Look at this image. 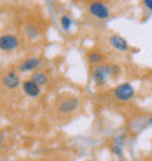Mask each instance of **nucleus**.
I'll list each match as a JSON object with an SVG mask.
<instances>
[{
	"label": "nucleus",
	"instance_id": "0eeeda50",
	"mask_svg": "<svg viewBox=\"0 0 152 161\" xmlns=\"http://www.w3.org/2000/svg\"><path fill=\"white\" fill-rule=\"evenodd\" d=\"M22 91H24V94H25L26 97L37 98L41 94V86L37 82H34L32 79H25L22 82Z\"/></svg>",
	"mask_w": 152,
	"mask_h": 161
},
{
	"label": "nucleus",
	"instance_id": "f8f14e48",
	"mask_svg": "<svg viewBox=\"0 0 152 161\" xmlns=\"http://www.w3.org/2000/svg\"><path fill=\"white\" fill-rule=\"evenodd\" d=\"M25 35L30 40H35L40 37V30H38L35 25H32V24H28V25L25 26Z\"/></svg>",
	"mask_w": 152,
	"mask_h": 161
},
{
	"label": "nucleus",
	"instance_id": "f3484780",
	"mask_svg": "<svg viewBox=\"0 0 152 161\" xmlns=\"http://www.w3.org/2000/svg\"><path fill=\"white\" fill-rule=\"evenodd\" d=\"M148 123H149V125H152V116H151V117H149V120H148Z\"/></svg>",
	"mask_w": 152,
	"mask_h": 161
},
{
	"label": "nucleus",
	"instance_id": "dca6fc26",
	"mask_svg": "<svg viewBox=\"0 0 152 161\" xmlns=\"http://www.w3.org/2000/svg\"><path fill=\"white\" fill-rule=\"evenodd\" d=\"M142 4L148 12H152V0H142Z\"/></svg>",
	"mask_w": 152,
	"mask_h": 161
},
{
	"label": "nucleus",
	"instance_id": "1a4fd4ad",
	"mask_svg": "<svg viewBox=\"0 0 152 161\" xmlns=\"http://www.w3.org/2000/svg\"><path fill=\"white\" fill-rule=\"evenodd\" d=\"M108 44L117 51H127L129 50V42H127V40L123 38L122 35H118V34L110 35V37H108Z\"/></svg>",
	"mask_w": 152,
	"mask_h": 161
},
{
	"label": "nucleus",
	"instance_id": "f03ea898",
	"mask_svg": "<svg viewBox=\"0 0 152 161\" xmlns=\"http://www.w3.org/2000/svg\"><path fill=\"white\" fill-rule=\"evenodd\" d=\"M113 97L120 103L130 101L132 98L135 97V88H133V85L129 84V82L118 84L117 86L113 88Z\"/></svg>",
	"mask_w": 152,
	"mask_h": 161
},
{
	"label": "nucleus",
	"instance_id": "2eb2a0df",
	"mask_svg": "<svg viewBox=\"0 0 152 161\" xmlns=\"http://www.w3.org/2000/svg\"><path fill=\"white\" fill-rule=\"evenodd\" d=\"M111 153H113L116 157H122V155H123V147H118V145H111Z\"/></svg>",
	"mask_w": 152,
	"mask_h": 161
},
{
	"label": "nucleus",
	"instance_id": "6ab92c4d",
	"mask_svg": "<svg viewBox=\"0 0 152 161\" xmlns=\"http://www.w3.org/2000/svg\"><path fill=\"white\" fill-rule=\"evenodd\" d=\"M124 2H127V0H124Z\"/></svg>",
	"mask_w": 152,
	"mask_h": 161
},
{
	"label": "nucleus",
	"instance_id": "a211bd4d",
	"mask_svg": "<svg viewBox=\"0 0 152 161\" xmlns=\"http://www.w3.org/2000/svg\"><path fill=\"white\" fill-rule=\"evenodd\" d=\"M151 154H152V144H151Z\"/></svg>",
	"mask_w": 152,
	"mask_h": 161
},
{
	"label": "nucleus",
	"instance_id": "9d476101",
	"mask_svg": "<svg viewBox=\"0 0 152 161\" xmlns=\"http://www.w3.org/2000/svg\"><path fill=\"white\" fill-rule=\"evenodd\" d=\"M86 60H88L91 64L97 66V64H102L106 62V54L100 50H89L86 53Z\"/></svg>",
	"mask_w": 152,
	"mask_h": 161
},
{
	"label": "nucleus",
	"instance_id": "6e6552de",
	"mask_svg": "<svg viewBox=\"0 0 152 161\" xmlns=\"http://www.w3.org/2000/svg\"><path fill=\"white\" fill-rule=\"evenodd\" d=\"M41 60L38 57H28V59L22 60L21 63L18 64V72L26 73V72H35V69L40 68Z\"/></svg>",
	"mask_w": 152,
	"mask_h": 161
},
{
	"label": "nucleus",
	"instance_id": "39448f33",
	"mask_svg": "<svg viewBox=\"0 0 152 161\" xmlns=\"http://www.w3.org/2000/svg\"><path fill=\"white\" fill-rule=\"evenodd\" d=\"M78 107H79V100L76 97H66L64 100L59 103V111L62 114H70V113H75L78 110Z\"/></svg>",
	"mask_w": 152,
	"mask_h": 161
},
{
	"label": "nucleus",
	"instance_id": "f257e3e1",
	"mask_svg": "<svg viewBox=\"0 0 152 161\" xmlns=\"http://www.w3.org/2000/svg\"><path fill=\"white\" fill-rule=\"evenodd\" d=\"M120 73V68L117 64H97L92 68V72H91V78H92L94 84L97 86H102L108 82L110 78L117 76Z\"/></svg>",
	"mask_w": 152,
	"mask_h": 161
},
{
	"label": "nucleus",
	"instance_id": "ddd939ff",
	"mask_svg": "<svg viewBox=\"0 0 152 161\" xmlns=\"http://www.w3.org/2000/svg\"><path fill=\"white\" fill-rule=\"evenodd\" d=\"M72 25H73V21L69 15H62V16H60V26H62V30H63L64 32L70 31Z\"/></svg>",
	"mask_w": 152,
	"mask_h": 161
},
{
	"label": "nucleus",
	"instance_id": "7ed1b4c3",
	"mask_svg": "<svg viewBox=\"0 0 152 161\" xmlns=\"http://www.w3.org/2000/svg\"><path fill=\"white\" fill-rule=\"evenodd\" d=\"M88 12L92 15L95 19H100V21H106L110 18V9L104 2H100V0H92L88 3Z\"/></svg>",
	"mask_w": 152,
	"mask_h": 161
},
{
	"label": "nucleus",
	"instance_id": "aec40b11",
	"mask_svg": "<svg viewBox=\"0 0 152 161\" xmlns=\"http://www.w3.org/2000/svg\"><path fill=\"white\" fill-rule=\"evenodd\" d=\"M54 2H56V0H54Z\"/></svg>",
	"mask_w": 152,
	"mask_h": 161
},
{
	"label": "nucleus",
	"instance_id": "9b49d317",
	"mask_svg": "<svg viewBox=\"0 0 152 161\" xmlns=\"http://www.w3.org/2000/svg\"><path fill=\"white\" fill-rule=\"evenodd\" d=\"M30 79H32L34 82H37L40 86H44V85L48 84V75L46 72H41V70H35V72L31 73Z\"/></svg>",
	"mask_w": 152,
	"mask_h": 161
},
{
	"label": "nucleus",
	"instance_id": "423d86ee",
	"mask_svg": "<svg viewBox=\"0 0 152 161\" xmlns=\"http://www.w3.org/2000/svg\"><path fill=\"white\" fill-rule=\"evenodd\" d=\"M19 47V40L12 34H3L0 37V48L3 51H13Z\"/></svg>",
	"mask_w": 152,
	"mask_h": 161
},
{
	"label": "nucleus",
	"instance_id": "20e7f679",
	"mask_svg": "<svg viewBox=\"0 0 152 161\" xmlns=\"http://www.w3.org/2000/svg\"><path fill=\"white\" fill-rule=\"evenodd\" d=\"M2 84L6 89H16L19 85H21V78H19V73L16 70H8V72L4 73L3 76H2Z\"/></svg>",
	"mask_w": 152,
	"mask_h": 161
},
{
	"label": "nucleus",
	"instance_id": "4468645a",
	"mask_svg": "<svg viewBox=\"0 0 152 161\" xmlns=\"http://www.w3.org/2000/svg\"><path fill=\"white\" fill-rule=\"evenodd\" d=\"M124 141H126V133H123V135H118V136H116V138L113 139V145H118V147H123Z\"/></svg>",
	"mask_w": 152,
	"mask_h": 161
}]
</instances>
